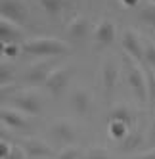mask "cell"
<instances>
[{
	"mask_svg": "<svg viewBox=\"0 0 155 159\" xmlns=\"http://www.w3.org/2000/svg\"><path fill=\"white\" fill-rule=\"evenodd\" d=\"M73 73H75V69L71 65H60V67H56V69H52V73L48 75L44 86L48 88V92L54 98H58V96L63 94V90L67 88V84L71 83Z\"/></svg>",
	"mask_w": 155,
	"mask_h": 159,
	"instance_id": "cell-4",
	"label": "cell"
},
{
	"mask_svg": "<svg viewBox=\"0 0 155 159\" xmlns=\"http://www.w3.org/2000/svg\"><path fill=\"white\" fill-rule=\"evenodd\" d=\"M19 50H21V46H19L17 42H10V44H6L4 56H8V58H16V56L19 54Z\"/></svg>",
	"mask_w": 155,
	"mask_h": 159,
	"instance_id": "cell-28",
	"label": "cell"
},
{
	"mask_svg": "<svg viewBox=\"0 0 155 159\" xmlns=\"http://www.w3.org/2000/svg\"><path fill=\"white\" fill-rule=\"evenodd\" d=\"M4 50H6V42L0 40V54H4Z\"/></svg>",
	"mask_w": 155,
	"mask_h": 159,
	"instance_id": "cell-33",
	"label": "cell"
},
{
	"mask_svg": "<svg viewBox=\"0 0 155 159\" xmlns=\"http://www.w3.org/2000/svg\"><path fill=\"white\" fill-rule=\"evenodd\" d=\"M12 102H14V107L19 109L21 113H25L27 117L31 115H38L42 111V98L37 90L33 88H27V90H19L12 96Z\"/></svg>",
	"mask_w": 155,
	"mask_h": 159,
	"instance_id": "cell-3",
	"label": "cell"
},
{
	"mask_svg": "<svg viewBox=\"0 0 155 159\" xmlns=\"http://www.w3.org/2000/svg\"><path fill=\"white\" fill-rule=\"evenodd\" d=\"M125 67H126V79L128 84L132 88V92L136 94L138 100L148 102V79H146V67L140 65L134 58H130L126 54L125 56Z\"/></svg>",
	"mask_w": 155,
	"mask_h": 159,
	"instance_id": "cell-2",
	"label": "cell"
},
{
	"mask_svg": "<svg viewBox=\"0 0 155 159\" xmlns=\"http://www.w3.org/2000/svg\"><path fill=\"white\" fill-rule=\"evenodd\" d=\"M12 146L14 144H10L8 140H0V159H8L10 152H12Z\"/></svg>",
	"mask_w": 155,
	"mask_h": 159,
	"instance_id": "cell-29",
	"label": "cell"
},
{
	"mask_svg": "<svg viewBox=\"0 0 155 159\" xmlns=\"http://www.w3.org/2000/svg\"><path fill=\"white\" fill-rule=\"evenodd\" d=\"M109 121H121V123H125L126 127L130 129H134V123H136V115H134V111H132L130 106L126 104H119L111 109V113H109Z\"/></svg>",
	"mask_w": 155,
	"mask_h": 159,
	"instance_id": "cell-15",
	"label": "cell"
},
{
	"mask_svg": "<svg viewBox=\"0 0 155 159\" xmlns=\"http://www.w3.org/2000/svg\"><path fill=\"white\" fill-rule=\"evenodd\" d=\"M88 33H90V21H88L84 16H77L71 23H69V27H67V35L73 40L86 39Z\"/></svg>",
	"mask_w": 155,
	"mask_h": 159,
	"instance_id": "cell-14",
	"label": "cell"
},
{
	"mask_svg": "<svg viewBox=\"0 0 155 159\" xmlns=\"http://www.w3.org/2000/svg\"><path fill=\"white\" fill-rule=\"evenodd\" d=\"M132 159H155V148H151V150L144 152V153H138V155H134Z\"/></svg>",
	"mask_w": 155,
	"mask_h": 159,
	"instance_id": "cell-30",
	"label": "cell"
},
{
	"mask_svg": "<svg viewBox=\"0 0 155 159\" xmlns=\"http://www.w3.org/2000/svg\"><path fill=\"white\" fill-rule=\"evenodd\" d=\"M71 107L79 117H88L94 109V94L86 86H79L71 94Z\"/></svg>",
	"mask_w": 155,
	"mask_h": 159,
	"instance_id": "cell-7",
	"label": "cell"
},
{
	"mask_svg": "<svg viewBox=\"0 0 155 159\" xmlns=\"http://www.w3.org/2000/svg\"><path fill=\"white\" fill-rule=\"evenodd\" d=\"M38 4L44 8V12H46L48 16H60L63 12L65 4H67V0H38Z\"/></svg>",
	"mask_w": 155,
	"mask_h": 159,
	"instance_id": "cell-17",
	"label": "cell"
},
{
	"mask_svg": "<svg viewBox=\"0 0 155 159\" xmlns=\"http://www.w3.org/2000/svg\"><path fill=\"white\" fill-rule=\"evenodd\" d=\"M130 130H132V129L126 127V125L121 123V121H109V134H111L117 142H123L126 136H128Z\"/></svg>",
	"mask_w": 155,
	"mask_h": 159,
	"instance_id": "cell-18",
	"label": "cell"
},
{
	"mask_svg": "<svg viewBox=\"0 0 155 159\" xmlns=\"http://www.w3.org/2000/svg\"><path fill=\"white\" fill-rule=\"evenodd\" d=\"M123 48L130 58H134L136 61L144 60V39L138 31L134 29H126L123 33Z\"/></svg>",
	"mask_w": 155,
	"mask_h": 159,
	"instance_id": "cell-10",
	"label": "cell"
},
{
	"mask_svg": "<svg viewBox=\"0 0 155 159\" xmlns=\"http://www.w3.org/2000/svg\"><path fill=\"white\" fill-rule=\"evenodd\" d=\"M19 146L25 150L27 157H52L54 155V150L40 138H35V136H27V138H21L19 140Z\"/></svg>",
	"mask_w": 155,
	"mask_h": 159,
	"instance_id": "cell-9",
	"label": "cell"
},
{
	"mask_svg": "<svg viewBox=\"0 0 155 159\" xmlns=\"http://www.w3.org/2000/svg\"><path fill=\"white\" fill-rule=\"evenodd\" d=\"M144 142V136H142V132L138 130V129H132L130 132H128V136L123 140V150H126V152H132V150H136V148L140 146Z\"/></svg>",
	"mask_w": 155,
	"mask_h": 159,
	"instance_id": "cell-19",
	"label": "cell"
},
{
	"mask_svg": "<svg viewBox=\"0 0 155 159\" xmlns=\"http://www.w3.org/2000/svg\"><path fill=\"white\" fill-rule=\"evenodd\" d=\"M8 159H27V153H25V150L19 144H14L12 146V152H10V155H8Z\"/></svg>",
	"mask_w": 155,
	"mask_h": 159,
	"instance_id": "cell-27",
	"label": "cell"
},
{
	"mask_svg": "<svg viewBox=\"0 0 155 159\" xmlns=\"http://www.w3.org/2000/svg\"><path fill=\"white\" fill-rule=\"evenodd\" d=\"M82 159H111V153H109L107 148L94 146V148H88L82 153Z\"/></svg>",
	"mask_w": 155,
	"mask_h": 159,
	"instance_id": "cell-21",
	"label": "cell"
},
{
	"mask_svg": "<svg viewBox=\"0 0 155 159\" xmlns=\"http://www.w3.org/2000/svg\"><path fill=\"white\" fill-rule=\"evenodd\" d=\"M121 77V67L113 58H107L102 63V84L105 88V92H111V90L117 86Z\"/></svg>",
	"mask_w": 155,
	"mask_h": 159,
	"instance_id": "cell-12",
	"label": "cell"
},
{
	"mask_svg": "<svg viewBox=\"0 0 155 159\" xmlns=\"http://www.w3.org/2000/svg\"><path fill=\"white\" fill-rule=\"evenodd\" d=\"M50 136L58 144L73 146L75 140H77V127L69 119H58L50 125Z\"/></svg>",
	"mask_w": 155,
	"mask_h": 159,
	"instance_id": "cell-6",
	"label": "cell"
},
{
	"mask_svg": "<svg viewBox=\"0 0 155 159\" xmlns=\"http://www.w3.org/2000/svg\"><path fill=\"white\" fill-rule=\"evenodd\" d=\"M146 79H148V102H155V73L151 67H146Z\"/></svg>",
	"mask_w": 155,
	"mask_h": 159,
	"instance_id": "cell-25",
	"label": "cell"
},
{
	"mask_svg": "<svg viewBox=\"0 0 155 159\" xmlns=\"http://www.w3.org/2000/svg\"><path fill=\"white\" fill-rule=\"evenodd\" d=\"M56 159H82V153L77 146H65Z\"/></svg>",
	"mask_w": 155,
	"mask_h": 159,
	"instance_id": "cell-24",
	"label": "cell"
},
{
	"mask_svg": "<svg viewBox=\"0 0 155 159\" xmlns=\"http://www.w3.org/2000/svg\"><path fill=\"white\" fill-rule=\"evenodd\" d=\"M16 94V84L12 83V84H4V86H0V104H2L4 100H8V98H12Z\"/></svg>",
	"mask_w": 155,
	"mask_h": 159,
	"instance_id": "cell-26",
	"label": "cell"
},
{
	"mask_svg": "<svg viewBox=\"0 0 155 159\" xmlns=\"http://www.w3.org/2000/svg\"><path fill=\"white\" fill-rule=\"evenodd\" d=\"M140 19L144 21V23L155 27V4H153V2L146 4V6L140 10Z\"/></svg>",
	"mask_w": 155,
	"mask_h": 159,
	"instance_id": "cell-23",
	"label": "cell"
},
{
	"mask_svg": "<svg viewBox=\"0 0 155 159\" xmlns=\"http://www.w3.org/2000/svg\"><path fill=\"white\" fill-rule=\"evenodd\" d=\"M144 63L146 67H155V42L144 39Z\"/></svg>",
	"mask_w": 155,
	"mask_h": 159,
	"instance_id": "cell-22",
	"label": "cell"
},
{
	"mask_svg": "<svg viewBox=\"0 0 155 159\" xmlns=\"http://www.w3.org/2000/svg\"><path fill=\"white\" fill-rule=\"evenodd\" d=\"M21 50L25 54H31V56L52 58V56H60V54L69 52L71 46L58 37H35V39H29L21 44Z\"/></svg>",
	"mask_w": 155,
	"mask_h": 159,
	"instance_id": "cell-1",
	"label": "cell"
},
{
	"mask_svg": "<svg viewBox=\"0 0 155 159\" xmlns=\"http://www.w3.org/2000/svg\"><path fill=\"white\" fill-rule=\"evenodd\" d=\"M21 35L23 33H21V29L16 23H12V21H8L0 16V40L6 42V44L17 42V39H21Z\"/></svg>",
	"mask_w": 155,
	"mask_h": 159,
	"instance_id": "cell-16",
	"label": "cell"
},
{
	"mask_svg": "<svg viewBox=\"0 0 155 159\" xmlns=\"http://www.w3.org/2000/svg\"><path fill=\"white\" fill-rule=\"evenodd\" d=\"M126 8H134V6H138L140 4V0H121Z\"/></svg>",
	"mask_w": 155,
	"mask_h": 159,
	"instance_id": "cell-31",
	"label": "cell"
},
{
	"mask_svg": "<svg viewBox=\"0 0 155 159\" xmlns=\"http://www.w3.org/2000/svg\"><path fill=\"white\" fill-rule=\"evenodd\" d=\"M0 140H8V130L0 127Z\"/></svg>",
	"mask_w": 155,
	"mask_h": 159,
	"instance_id": "cell-32",
	"label": "cell"
},
{
	"mask_svg": "<svg viewBox=\"0 0 155 159\" xmlns=\"http://www.w3.org/2000/svg\"><path fill=\"white\" fill-rule=\"evenodd\" d=\"M0 16L16 25H23L29 19V8L23 0H0Z\"/></svg>",
	"mask_w": 155,
	"mask_h": 159,
	"instance_id": "cell-5",
	"label": "cell"
},
{
	"mask_svg": "<svg viewBox=\"0 0 155 159\" xmlns=\"http://www.w3.org/2000/svg\"><path fill=\"white\" fill-rule=\"evenodd\" d=\"M0 121L8 129H14V130H27L29 129L27 115L16 107H0Z\"/></svg>",
	"mask_w": 155,
	"mask_h": 159,
	"instance_id": "cell-11",
	"label": "cell"
},
{
	"mask_svg": "<svg viewBox=\"0 0 155 159\" xmlns=\"http://www.w3.org/2000/svg\"><path fill=\"white\" fill-rule=\"evenodd\" d=\"M151 2H153V4H155V0H151Z\"/></svg>",
	"mask_w": 155,
	"mask_h": 159,
	"instance_id": "cell-34",
	"label": "cell"
},
{
	"mask_svg": "<svg viewBox=\"0 0 155 159\" xmlns=\"http://www.w3.org/2000/svg\"><path fill=\"white\" fill-rule=\"evenodd\" d=\"M50 73H52L50 61L48 60H40V61H35V63H31L27 67L23 79H25L27 84H44Z\"/></svg>",
	"mask_w": 155,
	"mask_h": 159,
	"instance_id": "cell-8",
	"label": "cell"
},
{
	"mask_svg": "<svg viewBox=\"0 0 155 159\" xmlns=\"http://www.w3.org/2000/svg\"><path fill=\"white\" fill-rule=\"evenodd\" d=\"M117 37V27L111 19H102L100 23L96 25V31H94V40L98 46H109Z\"/></svg>",
	"mask_w": 155,
	"mask_h": 159,
	"instance_id": "cell-13",
	"label": "cell"
},
{
	"mask_svg": "<svg viewBox=\"0 0 155 159\" xmlns=\"http://www.w3.org/2000/svg\"><path fill=\"white\" fill-rule=\"evenodd\" d=\"M14 77H16L14 65L10 63V61H0V86H4V84H12Z\"/></svg>",
	"mask_w": 155,
	"mask_h": 159,
	"instance_id": "cell-20",
	"label": "cell"
}]
</instances>
